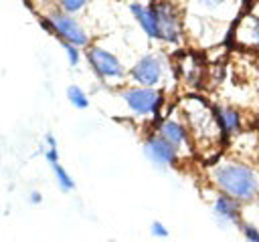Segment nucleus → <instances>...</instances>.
<instances>
[{"label": "nucleus", "instance_id": "19", "mask_svg": "<svg viewBox=\"0 0 259 242\" xmlns=\"http://www.w3.org/2000/svg\"><path fill=\"white\" fill-rule=\"evenodd\" d=\"M150 232H152V236H156V238H166L168 236V230H166V226L162 224V222H152V226H150Z\"/></svg>", "mask_w": 259, "mask_h": 242}, {"label": "nucleus", "instance_id": "1", "mask_svg": "<svg viewBox=\"0 0 259 242\" xmlns=\"http://www.w3.org/2000/svg\"><path fill=\"white\" fill-rule=\"evenodd\" d=\"M210 179L223 194L239 202H251L259 194V175L245 163H217L210 171Z\"/></svg>", "mask_w": 259, "mask_h": 242}, {"label": "nucleus", "instance_id": "7", "mask_svg": "<svg viewBox=\"0 0 259 242\" xmlns=\"http://www.w3.org/2000/svg\"><path fill=\"white\" fill-rule=\"evenodd\" d=\"M87 60H89L91 69H93L101 79H109V81L115 79V81H117V79H123V75H125L121 60H119L113 52L105 50L103 46H91V48L87 50Z\"/></svg>", "mask_w": 259, "mask_h": 242}, {"label": "nucleus", "instance_id": "16", "mask_svg": "<svg viewBox=\"0 0 259 242\" xmlns=\"http://www.w3.org/2000/svg\"><path fill=\"white\" fill-rule=\"evenodd\" d=\"M89 2L91 0H59V6H61V10L75 14V12H81Z\"/></svg>", "mask_w": 259, "mask_h": 242}, {"label": "nucleus", "instance_id": "9", "mask_svg": "<svg viewBox=\"0 0 259 242\" xmlns=\"http://www.w3.org/2000/svg\"><path fill=\"white\" fill-rule=\"evenodd\" d=\"M241 202L227 196V194H221L214 198L212 202V216L214 220L221 224V226H229V224H239L241 226Z\"/></svg>", "mask_w": 259, "mask_h": 242}, {"label": "nucleus", "instance_id": "2", "mask_svg": "<svg viewBox=\"0 0 259 242\" xmlns=\"http://www.w3.org/2000/svg\"><path fill=\"white\" fill-rule=\"evenodd\" d=\"M182 111H184L188 133L192 141L196 143V147L204 149V147H212L219 141H223L225 133L217 119V111L210 109L200 97H188L182 103Z\"/></svg>", "mask_w": 259, "mask_h": 242}, {"label": "nucleus", "instance_id": "15", "mask_svg": "<svg viewBox=\"0 0 259 242\" xmlns=\"http://www.w3.org/2000/svg\"><path fill=\"white\" fill-rule=\"evenodd\" d=\"M51 167H53L55 177H57V184H59V188H61L63 192H71V190H75V182H73V177L69 175V171H67L59 161L51 163Z\"/></svg>", "mask_w": 259, "mask_h": 242}, {"label": "nucleus", "instance_id": "12", "mask_svg": "<svg viewBox=\"0 0 259 242\" xmlns=\"http://www.w3.org/2000/svg\"><path fill=\"white\" fill-rule=\"evenodd\" d=\"M130 10L134 14V18L138 20V24L142 26V30L146 32L148 38H160V26H158V18L152 10V6H144L140 2H132Z\"/></svg>", "mask_w": 259, "mask_h": 242}, {"label": "nucleus", "instance_id": "14", "mask_svg": "<svg viewBox=\"0 0 259 242\" xmlns=\"http://www.w3.org/2000/svg\"><path fill=\"white\" fill-rule=\"evenodd\" d=\"M67 99H69V103H71L75 109H87V107H89V97H87V93H85L81 87H77V85H71V87L67 89Z\"/></svg>", "mask_w": 259, "mask_h": 242}, {"label": "nucleus", "instance_id": "5", "mask_svg": "<svg viewBox=\"0 0 259 242\" xmlns=\"http://www.w3.org/2000/svg\"><path fill=\"white\" fill-rule=\"evenodd\" d=\"M119 97L125 101V105L130 107V111H134L140 117L156 115L158 109H160V105H162V93L156 91L154 87H144V85L123 89L119 93Z\"/></svg>", "mask_w": 259, "mask_h": 242}, {"label": "nucleus", "instance_id": "13", "mask_svg": "<svg viewBox=\"0 0 259 242\" xmlns=\"http://www.w3.org/2000/svg\"><path fill=\"white\" fill-rule=\"evenodd\" d=\"M214 111H217V119H219L221 129H223L225 135H233L241 129V113L237 109L223 105V107H217Z\"/></svg>", "mask_w": 259, "mask_h": 242}, {"label": "nucleus", "instance_id": "10", "mask_svg": "<svg viewBox=\"0 0 259 242\" xmlns=\"http://www.w3.org/2000/svg\"><path fill=\"white\" fill-rule=\"evenodd\" d=\"M235 40L245 48H259V16H243L235 26Z\"/></svg>", "mask_w": 259, "mask_h": 242}, {"label": "nucleus", "instance_id": "8", "mask_svg": "<svg viewBox=\"0 0 259 242\" xmlns=\"http://www.w3.org/2000/svg\"><path fill=\"white\" fill-rule=\"evenodd\" d=\"M132 79L144 87H156L164 77V65L156 54H144L130 71Z\"/></svg>", "mask_w": 259, "mask_h": 242}, {"label": "nucleus", "instance_id": "17", "mask_svg": "<svg viewBox=\"0 0 259 242\" xmlns=\"http://www.w3.org/2000/svg\"><path fill=\"white\" fill-rule=\"evenodd\" d=\"M63 48H65V54H67V58H69V65H71V67H77V65H79V58H81L79 46L73 44V42L63 40Z\"/></svg>", "mask_w": 259, "mask_h": 242}, {"label": "nucleus", "instance_id": "6", "mask_svg": "<svg viewBox=\"0 0 259 242\" xmlns=\"http://www.w3.org/2000/svg\"><path fill=\"white\" fill-rule=\"evenodd\" d=\"M144 153L152 161V165L164 169V167H170L176 163L180 149L174 143H170L166 137H162L160 133H152L144 141Z\"/></svg>", "mask_w": 259, "mask_h": 242}, {"label": "nucleus", "instance_id": "4", "mask_svg": "<svg viewBox=\"0 0 259 242\" xmlns=\"http://www.w3.org/2000/svg\"><path fill=\"white\" fill-rule=\"evenodd\" d=\"M150 6L158 18L160 38L170 44H178L182 38V16L178 6L170 0H154Z\"/></svg>", "mask_w": 259, "mask_h": 242}, {"label": "nucleus", "instance_id": "11", "mask_svg": "<svg viewBox=\"0 0 259 242\" xmlns=\"http://www.w3.org/2000/svg\"><path fill=\"white\" fill-rule=\"evenodd\" d=\"M158 133L162 137H166L170 143H174L178 149L182 147H188L190 143V133H188V127L186 123L178 121V119H164L160 125H158Z\"/></svg>", "mask_w": 259, "mask_h": 242}, {"label": "nucleus", "instance_id": "3", "mask_svg": "<svg viewBox=\"0 0 259 242\" xmlns=\"http://www.w3.org/2000/svg\"><path fill=\"white\" fill-rule=\"evenodd\" d=\"M42 24L53 30L61 40H67V42H73L77 46H85L89 44V36L85 32V28L65 10H53L45 16Z\"/></svg>", "mask_w": 259, "mask_h": 242}, {"label": "nucleus", "instance_id": "18", "mask_svg": "<svg viewBox=\"0 0 259 242\" xmlns=\"http://www.w3.org/2000/svg\"><path fill=\"white\" fill-rule=\"evenodd\" d=\"M241 232L247 240H253V242H259V228L253 226V224H247V222H241Z\"/></svg>", "mask_w": 259, "mask_h": 242}, {"label": "nucleus", "instance_id": "20", "mask_svg": "<svg viewBox=\"0 0 259 242\" xmlns=\"http://www.w3.org/2000/svg\"><path fill=\"white\" fill-rule=\"evenodd\" d=\"M223 2H225V0H200V4H202L204 8H210V10H212V8H219Z\"/></svg>", "mask_w": 259, "mask_h": 242}, {"label": "nucleus", "instance_id": "21", "mask_svg": "<svg viewBox=\"0 0 259 242\" xmlns=\"http://www.w3.org/2000/svg\"><path fill=\"white\" fill-rule=\"evenodd\" d=\"M30 202H32V204H38V202H40V194H38V192H32V194H30Z\"/></svg>", "mask_w": 259, "mask_h": 242}]
</instances>
